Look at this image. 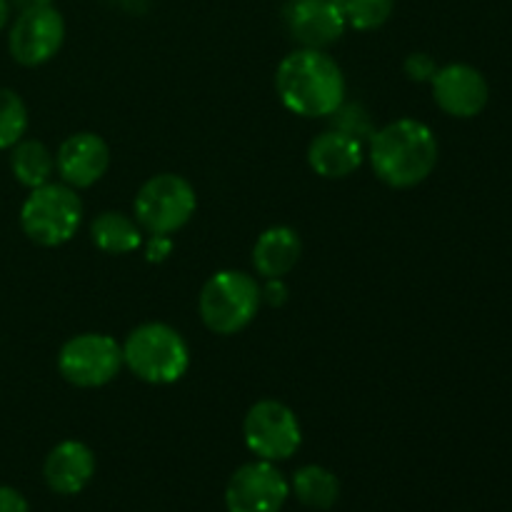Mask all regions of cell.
Returning a JSON list of instances; mask_svg holds the SVG:
<instances>
[{
    "instance_id": "obj_13",
    "label": "cell",
    "mask_w": 512,
    "mask_h": 512,
    "mask_svg": "<svg viewBox=\"0 0 512 512\" xmlns=\"http://www.w3.org/2000/svg\"><path fill=\"white\" fill-rule=\"evenodd\" d=\"M110 168V148L100 135L73 133L60 143L55 170L70 188H90Z\"/></svg>"
},
{
    "instance_id": "obj_29",
    "label": "cell",
    "mask_w": 512,
    "mask_h": 512,
    "mask_svg": "<svg viewBox=\"0 0 512 512\" xmlns=\"http://www.w3.org/2000/svg\"><path fill=\"white\" fill-rule=\"evenodd\" d=\"M120 3H133V0H120Z\"/></svg>"
},
{
    "instance_id": "obj_11",
    "label": "cell",
    "mask_w": 512,
    "mask_h": 512,
    "mask_svg": "<svg viewBox=\"0 0 512 512\" xmlns=\"http://www.w3.org/2000/svg\"><path fill=\"white\" fill-rule=\"evenodd\" d=\"M283 18L290 38L315 50L338 43L348 28L343 0H288Z\"/></svg>"
},
{
    "instance_id": "obj_8",
    "label": "cell",
    "mask_w": 512,
    "mask_h": 512,
    "mask_svg": "<svg viewBox=\"0 0 512 512\" xmlns=\"http://www.w3.org/2000/svg\"><path fill=\"white\" fill-rule=\"evenodd\" d=\"M243 435L250 453L258 455L260 460H270V463L293 458L303 443L298 415L285 403L270 398L258 400L245 413Z\"/></svg>"
},
{
    "instance_id": "obj_12",
    "label": "cell",
    "mask_w": 512,
    "mask_h": 512,
    "mask_svg": "<svg viewBox=\"0 0 512 512\" xmlns=\"http://www.w3.org/2000/svg\"><path fill=\"white\" fill-rule=\"evenodd\" d=\"M430 83H433V98L438 108L453 118H475L488 105V80L473 65H445V68H438Z\"/></svg>"
},
{
    "instance_id": "obj_18",
    "label": "cell",
    "mask_w": 512,
    "mask_h": 512,
    "mask_svg": "<svg viewBox=\"0 0 512 512\" xmlns=\"http://www.w3.org/2000/svg\"><path fill=\"white\" fill-rule=\"evenodd\" d=\"M93 243L108 255H128L143 245V233L133 218L118 210H105L90 225Z\"/></svg>"
},
{
    "instance_id": "obj_22",
    "label": "cell",
    "mask_w": 512,
    "mask_h": 512,
    "mask_svg": "<svg viewBox=\"0 0 512 512\" xmlns=\"http://www.w3.org/2000/svg\"><path fill=\"white\" fill-rule=\"evenodd\" d=\"M333 123H335V130H340V133H348L353 135V138L363 140V138H373V125H370V115L365 113L360 105H340L338 110H335L333 115Z\"/></svg>"
},
{
    "instance_id": "obj_16",
    "label": "cell",
    "mask_w": 512,
    "mask_h": 512,
    "mask_svg": "<svg viewBox=\"0 0 512 512\" xmlns=\"http://www.w3.org/2000/svg\"><path fill=\"white\" fill-rule=\"evenodd\" d=\"M303 253L300 235L288 225H273L263 230L253 245V265L260 278H283Z\"/></svg>"
},
{
    "instance_id": "obj_20",
    "label": "cell",
    "mask_w": 512,
    "mask_h": 512,
    "mask_svg": "<svg viewBox=\"0 0 512 512\" xmlns=\"http://www.w3.org/2000/svg\"><path fill=\"white\" fill-rule=\"evenodd\" d=\"M28 130V108L15 90L0 88V150L20 143Z\"/></svg>"
},
{
    "instance_id": "obj_15",
    "label": "cell",
    "mask_w": 512,
    "mask_h": 512,
    "mask_svg": "<svg viewBox=\"0 0 512 512\" xmlns=\"http://www.w3.org/2000/svg\"><path fill=\"white\" fill-rule=\"evenodd\" d=\"M365 150L363 140L353 138L340 130H325L310 143L308 163L320 178L340 180L353 175L363 165Z\"/></svg>"
},
{
    "instance_id": "obj_24",
    "label": "cell",
    "mask_w": 512,
    "mask_h": 512,
    "mask_svg": "<svg viewBox=\"0 0 512 512\" xmlns=\"http://www.w3.org/2000/svg\"><path fill=\"white\" fill-rule=\"evenodd\" d=\"M260 303H268L273 308L288 303V285L283 283V278H265V285L260 288Z\"/></svg>"
},
{
    "instance_id": "obj_21",
    "label": "cell",
    "mask_w": 512,
    "mask_h": 512,
    "mask_svg": "<svg viewBox=\"0 0 512 512\" xmlns=\"http://www.w3.org/2000/svg\"><path fill=\"white\" fill-rule=\"evenodd\" d=\"M348 28L375 30L390 20L395 10V0H343Z\"/></svg>"
},
{
    "instance_id": "obj_14",
    "label": "cell",
    "mask_w": 512,
    "mask_h": 512,
    "mask_svg": "<svg viewBox=\"0 0 512 512\" xmlns=\"http://www.w3.org/2000/svg\"><path fill=\"white\" fill-rule=\"evenodd\" d=\"M45 483L58 495H78L95 475V453L80 440H63L48 453Z\"/></svg>"
},
{
    "instance_id": "obj_28",
    "label": "cell",
    "mask_w": 512,
    "mask_h": 512,
    "mask_svg": "<svg viewBox=\"0 0 512 512\" xmlns=\"http://www.w3.org/2000/svg\"><path fill=\"white\" fill-rule=\"evenodd\" d=\"M20 8H45V5H53V0H18Z\"/></svg>"
},
{
    "instance_id": "obj_23",
    "label": "cell",
    "mask_w": 512,
    "mask_h": 512,
    "mask_svg": "<svg viewBox=\"0 0 512 512\" xmlns=\"http://www.w3.org/2000/svg\"><path fill=\"white\" fill-rule=\"evenodd\" d=\"M438 73V63L428 53H413L405 58V75L415 83H430Z\"/></svg>"
},
{
    "instance_id": "obj_6",
    "label": "cell",
    "mask_w": 512,
    "mask_h": 512,
    "mask_svg": "<svg viewBox=\"0 0 512 512\" xmlns=\"http://www.w3.org/2000/svg\"><path fill=\"white\" fill-rule=\"evenodd\" d=\"M135 223L150 235H173L190 223L198 208L195 188L175 173L153 175L135 195Z\"/></svg>"
},
{
    "instance_id": "obj_9",
    "label": "cell",
    "mask_w": 512,
    "mask_h": 512,
    "mask_svg": "<svg viewBox=\"0 0 512 512\" xmlns=\"http://www.w3.org/2000/svg\"><path fill=\"white\" fill-rule=\"evenodd\" d=\"M290 483L275 463L253 460L230 475L225 488L228 512H280L288 503Z\"/></svg>"
},
{
    "instance_id": "obj_17",
    "label": "cell",
    "mask_w": 512,
    "mask_h": 512,
    "mask_svg": "<svg viewBox=\"0 0 512 512\" xmlns=\"http://www.w3.org/2000/svg\"><path fill=\"white\" fill-rule=\"evenodd\" d=\"M290 493L308 510H330L340 498V480L323 465H303L290 480Z\"/></svg>"
},
{
    "instance_id": "obj_1",
    "label": "cell",
    "mask_w": 512,
    "mask_h": 512,
    "mask_svg": "<svg viewBox=\"0 0 512 512\" xmlns=\"http://www.w3.org/2000/svg\"><path fill=\"white\" fill-rule=\"evenodd\" d=\"M275 90L290 113L330 118L345 103V75L325 50L300 48L280 60Z\"/></svg>"
},
{
    "instance_id": "obj_4",
    "label": "cell",
    "mask_w": 512,
    "mask_h": 512,
    "mask_svg": "<svg viewBox=\"0 0 512 512\" xmlns=\"http://www.w3.org/2000/svg\"><path fill=\"white\" fill-rule=\"evenodd\" d=\"M260 308V285L243 270H218L200 290L198 310L215 335H235L248 328Z\"/></svg>"
},
{
    "instance_id": "obj_3",
    "label": "cell",
    "mask_w": 512,
    "mask_h": 512,
    "mask_svg": "<svg viewBox=\"0 0 512 512\" xmlns=\"http://www.w3.org/2000/svg\"><path fill=\"white\" fill-rule=\"evenodd\" d=\"M123 365L143 383L170 385L190 368V348L183 335L165 323H143L123 343Z\"/></svg>"
},
{
    "instance_id": "obj_5",
    "label": "cell",
    "mask_w": 512,
    "mask_h": 512,
    "mask_svg": "<svg viewBox=\"0 0 512 512\" xmlns=\"http://www.w3.org/2000/svg\"><path fill=\"white\" fill-rule=\"evenodd\" d=\"M83 223V203L75 188L65 183H45L30 190L20 208V228L33 243L58 248L78 233Z\"/></svg>"
},
{
    "instance_id": "obj_27",
    "label": "cell",
    "mask_w": 512,
    "mask_h": 512,
    "mask_svg": "<svg viewBox=\"0 0 512 512\" xmlns=\"http://www.w3.org/2000/svg\"><path fill=\"white\" fill-rule=\"evenodd\" d=\"M10 20V0H0V30L8 25Z\"/></svg>"
},
{
    "instance_id": "obj_2",
    "label": "cell",
    "mask_w": 512,
    "mask_h": 512,
    "mask_svg": "<svg viewBox=\"0 0 512 512\" xmlns=\"http://www.w3.org/2000/svg\"><path fill=\"white\" fill-rule=\"evenodd\" d=\"M438 163V140L433 130L413 118H400L375 130L370 138V165L390 188H415Z\"/></svg>"
},
{
    "instance_id": "obj_25",
    "label": "cell",
    "mask_w": 512,
    "mask_h": 512,
    "mask_svg": "<svg viewBox=\"0 0 512 512\" xmlns=\"http://www.w3.org/2000/svg\"><path fill=\"white\" fill-rule=\"evenodd\" d=\"M173 253V238L170 235H150L145 243V260L148 263H163Z\"/></svg>"
},
{
    "instance_id": "obj_26",
    "label": "cell",
    "mask_w": 512,
    "mask_h": 512,
    "mask_svg": "<svg viewBox=\"0 0 512 512\" xmlns=\"http://www.w3.org/2000/svg\"><path fill=\"white\" fill-rule=\"evenodd\" d=\"M0 512H30L23 493L10 485H0Z\"/></svg>"
},
{
    "instance_id": "obj_10",
    "label": "cell",
    "mask_w": 512,
    "mask_h": 512,
    "mask_svg": "<svg viewBox=\"0 0 512 512\" xmlns=\"http://www.w3.org/2000/svg\"><path fill=\"white\" fill-rule=\"evenodd\" d=\"M65 43V20L53 5L23 8L8 35V50L25 68L48 63Z\"/></svg>"
},
{
    "instance_id": "obj_19",
    "label": "cell",
    "mask_w": 512,
    "mask_h": 512,
    "mask_svg": "<svg viewBox=\"0 0 512 512\" xmlns=\"http://www.w3.org/2000/svg\"><path fill=\"white\" fill-rule=\"evenodd\" d=\"M10 170L25 188H40L50 183L55 173V158L40 140H20L10 148Z\"/></svg>"
},
{
    "instance_id": "obj_7",
    "label": "cell",
    "mask_w": 512,
    "mask_h": 512,
    "mask_svg": "<svg viewBox=\"0 0 512 512\" xmlns=\"http://www.w3.org/2000/svg\"><path fill=\"white\" fill-rule=\"evenodd\" d=\"M123 368V345L105 333H83L70 338L58 353V370L75 388H103Z\"/></svg>"
}]
</instances>
